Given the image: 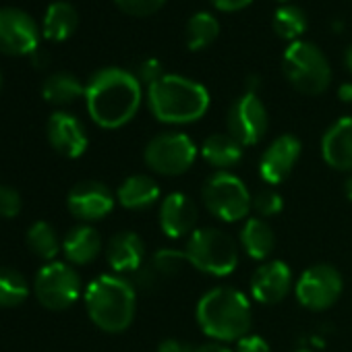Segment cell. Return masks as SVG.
Returning <instances> with one entry per match:
<instances>
[{
  "mask_svg": "<svg viewBox=\"0 0 352 352\" xmlns=\"http://www.w3.org/2000/svg\"><path fill=\"white\" fill-rule=\"evenodd\" d=\"M195 141L181 131H166L147 141L143 149L145 166L162 176H181L189 172L197 160Z\"/></svg>",
  "mask_w": 352,
  "mask_h": 352,
  "instance_id": "cell-8",
  "label": "cell"
},
{
  "mask_svg": "<svg viewBox=\"0 0 352 352\" xmlns=\"http://www.w3.org/2000/svg\"><path fill=\"white\" fill-rule=\"evenodd\" d=\"M272 28H274V32H276V36L280 40H286V42L292 44V42H296L305 34V30H307V17H305V13L298 7L284 5V7H280L274 13Z\"/></svg>",
  "mask_w": 352,
  "mask_h": 352,
  "instance_id": "cell-29",
  "label": "cell"
},
{
  "mask_svg": "<svg viewBox=\"0 0 352 352\" xmlns=\"http://www.w3.org/2000/svg\"><path fill=\"white\" fill-rule=\"evenodd\" d=\"M28 247L32 249V253L44 261H54V257L60 251V241L56 230L48 224V222H36L32 224V228L28 230Z\"/></svg>",
  "mask_w": 352,
  "mask_h": 352,
  "instance_id": "cell-28",
  "label": "cell"
},
{
  "mask_svg": "<svg viewBox=\"0 0 352 352\" xmlns=\"http://www.w3.org/2000/svg\"><path fill=\"white\" fill-rule=\"evenodd\" d=\"M228 135L234 137L243 147L257 145L270 126L267 110L257 91H245L241 98H236L228 110L226 116Z\"/></svg>",
  "mask_w": 352,
  "mask_h": 352,
  "instance_id": "cell-11",
  "label": "cell"
},
{
  "mask_svg": "<svg viewBox=\"0 0 352 352\" xmlns=\"http://www.w3.org/2000/svg\"><path fill=\"white\" fill-rule=\"evenodd\" d=\"M85 309L102 331L120 333L135 319L137 288L118 274H102L85 288Z\"/></svg>",
  "mask_w": 352,
  "mask_h": 352,
  "instance_id": "cell-4",
  "label": "cell"
},
{
  "mask_svg": "<svg viewBox=\"0 0 352 352\" xmlns=\"http://www.w3.org/2000/svg\"><path fill=\"white\" fill-rule=\"evenodd\" d=\"M239 245L251 259L270 261L276 249V234L263 218H247L239 234Z\"/></svg>",
  "mask_w": 352,
  "mask_h": 352,
  "instance_id": "cell-21",
  "label": "cell"
},
{
  "mask_svg": "<svg viewBox=\"0 0 352 352\" xmlns=\"http://www.w3.org/2000/svg\"><path fill=\"white\" fill-rule=\"evenodd\" d=\"M338 98L344 102V104H350L352 102V83H342L338 87Z\"/></svg>",
  "mask_w": 352,
  "mask_h": 352,
  "instance_id": "cell-39",
  "label": "cell"
},
{
  "mask_svg": "<svg viewBox=\"0 0 352 352\" xmlns=\"http://www.w3.org/2000/svg\"><path fill=\"white\" fill-rule=\"evenodd\" d=\"M210 3L218 9V11H224V13H234V11H243L247 9L253 0H210Z\"/></svg>",
  "mask_w": 352,
  "mask_h": 352,
  "instance_id": "cell-37",
  "label": "cell"
},
{
  "mask_svg": "<svg viewBox=\"0 0 352 352\" xmlns=\"http://www.w3.org/2000/svg\"><path fill=\"white\" fill-rule=\"evenodd\" d=\"M302 151V143L296 135L286 133L276 137L259 160V176L267 185H280L292 174Z\"/></svg>",
  "mask_w": 352,
  "mask_h": 352,
  "instance_id": "cell-13",
  "label": "cell"
},
{
  "mask_svg": "<svg viewBox=\"0 0 352 352\" xmlns=\"http://www.w3.org/2000/svg\"><path fill=\"white\" fill-rule=\"evenodd\" d=\"M253 210L257 212L259 218H272L284 210V199L276 189L263 187L253 195Z\"/></svg>",
  "mask_w": 352,
  "mask_h": 352,
  "instance_id": "cell-31",
  "label": "cell"
},
{
  "mask_svg": "<svg viewBox=\"0 0 352 352\" xmlns=\"http://www.w3.org/2000/svg\"><path fill=\"white\" fill-rule=\"evenodd\" d=\"M0 89H3V73H0Z\"/></svg>",
  "mask_w": 352,
  "mask_h": 352,
  "instance_id": "cell-44",
  "label": "cell"
},
{
  "mask_svg": "<svg viewBox=\"0 0 352 352\" xmlns=\"http://www.w3.org/2000/svg\"><path fill=\"white\" fill-rule=\"evenodd\" d=\"M34 292L46 309L65 311L73 307L81 294V276L69 263L50 261L36 274Z\"/></svg>",
  "mask_w": 352,
  "mask_h": 352,
  "instance_id": "cell-9",
  "label": "cell"
},
{
  "mask_svg": "<svg viewBox=\"0 0 352 352\" xmlns=\"http://www.w3.org/2000/svg\"><path fill=\"white\" fill-rule=\"evenodd\" d=\"M344 67L348 73H352V44L344 50Z\"/></svg>",
  "mask_w": 352,
  "mask_h": 352,
  "instance_id": "cell-40",
  "label": "cell"
},
{
  "mask_svg": "<svg viewBox=\"0 0 352 352\" xmlns=\"http://www.w3.org/2000/svg\"><path fill=\"white\" fill-rule=\"evenodd\" d=\"M46 133H48V141H50L52 149L69 160L81 157L89 145L87 131H85L83 122L77 116L63 112V110L54 112L48 118Z\"/></svg>",
  "mask_w": 352,
  "mask_h": 352,
  "instance_id": "cell-17",
  "label": "cell"
},
{
  "mask_svg": "<svg viewBox=\"0 0 352 352\" xmlns=\"http://www.w3.org/2000/svg\"><path fill=\"white\" fill-rule=\"evenodd\" d=\"M294 288L288 263L280 259L263 261L251 276V296L261 305L282 302Z\"/></svg>",
  "mask_w": 352,
  "mask_h": 352,
  "instance_id": "cell-15",
  "label": "cell"
},
{
  "mask_svg": "<svg viewBox=\"0 0 352 352\" xmlns=\"http://www.w3.org/2000/svg\"><path fill=\"white\" fill-rule=\"evenodd\" d=\"M32 56H34V65H36V67H42V65L46 67V58H48L46 54H42V52H38V50H36Z\"/></svg>",
  "mask_w": 352,
  "mask_h": 352,
  "instance_id": "cell-41",
  "label": "cell"
},
{
  "mask_svg": "<svg viewBox=\"0 0 352 352\" xmlns=\"http://www.w3.org/2000/svg\"><path fill=\"white\" fill-rule=\"evenodd\" d=\"M116 201L124 210H147L160 201V185L147 174H131L118 187Z\"/></svg>",
  "mask_w": 352,
  "mask_h": 352,
  "instance_id": "cell-22",
  "label": "cell"
},
{
  "mask_svg": "<svg viewBox=\"0 0 352 352\" xmlns=\"http://www.w3.org/2000/svg\"><path fill=\"white\" fill-rule=\"evenodd\" d=\"M282 71L288 83L305 96H319L331 83V67L311 42L296 40L288 44L282 56Z\"/></svg>",
  "mask_w": 352,
  "mask_h": 352,
  "instance_id": "cell-6",
  "label": "cell"
},
{
  "mask_svg": "<svg viewBox=\"0 0 352 352\" xmlns=\"http://www.w3.org/2000/svg\"><path fill=\"white\" fill-rule=\"evenodd\" d=\"M195 352H232L226 344H222V342H206V344H199V346H195Z\"/></svg>",
  "mask_w": 352,
  "mask_h": 352,
  "instance_id": "cell-38",
  "label": "cell"
},
{
  "mask_svg": "<svg viewBox=\"0 0 352 352\" xmlns=\"http://www.w3.org/2000/svg\"><path fill=\"white\" fill-rule=\"evenodd\" d=\"M296 352H311L309 348H300V350H296Z\"/></svg>",
  "mask_w": 352,
  "mask_h": 352,
  "instance_id": "cell-43",
  "label": "cell"
},
{
  "mask_svg": "<svg viewBox=\"0 0 352 352\" xmlns=\"http://www.w3.org/2000/svg\"><path fill=\"white\" fill-rule=\"evenodd\" d=\"M40 30L36 21L21 9H0V54L28 56L38 50Z\"/></svg>",
  "mask_w": 352,
  "mask_h": 352,
  "instance_id": "cell-12",
  "label": "cell"
},
{
  "mask_svg": "<svg viewBox=\"0 0 352 352\" xmlns=\"http://www.w3.org/2000/svg\"><path fill=\"white\" fill-rule=\"evenodd\" d=\"M278 3H288V0H278Z\"/></svg>",
  "mask_w": 352,
  "mask_h": 352,
  "instance_id": "cell-45",
  "label": "cell"
},
{
  "mask_svg": "<svg viewBox=\"0 0 352 352\" xmlns=\"http://www.w3.org/2000/svg\"><path fill=\"white\" fill-rule=\"evenodd\" d=\"M30 296V284L25 276L13 267L0 265V307H19Z\"/></svg>",
  "mask_w": 352,
  "mask_h": 352,
  "instance_id": "cell-27",
  "label": "cell"
},
{
  "mask_svg": "<svg viewBox=\"0 0 352 352\" xmlns=\"http://www.w3.org/2000/svg\"><path fill=\"white\" fill-rule=\"evenodd\" d=\"M79 28V13L67 0L52 3L44 15V36L50 42L69 40Z\"/></svg>",
  "mask_w": 352,
  "mask_h": 352,
  "instance_id": "cell-24",
  "label": "cell"
},
{
  "mask_svg": "<svg viewBox=\"0 0 352 352\" xmlns=\"http://www.w3.org/2000/svg\"><path fill=\"white\" fill-rule=\"evenodd\" d=\"M114 3L131 17H151L166 5V0H114Z\"/></svg>",
  "mask_w": 352,
  "mask_h": 352,
  "instance_id": "cell-32",
  "label": "cell"
},
{
  "mask_svg": "<svg viewBox=\"0 0 352 352\" xmlns=\"http://www.w3.org/2000/svg\"><path fill=\"white\" fill-rule=\"evenodd\" d=\"M63 253L73 265H87L102 253V239L94 226L81 224L69 230L63 241Z\"/></svg>",
  "mask_w": 352,
  "mask_h": 352,
  "instance_id": "cell-20",
  "label": "cell"
},
{
  "mask_svg": "<svg viewBox=\"0 0 352 352\" xmlns=\"http://www.w3.org/2000/svg\"><path fill=\"white\" fill-rule=\"evenodd\" d=\"M183 251L191 267L214 278H226L239 265V243L220 228H197Z\"/></svg>",
  "mask_w": 352,
  "mask_h": 352,
  "instance_id": "cell-5",
  "label": "cell"
},
{
  "mask_svg": "<svg viewBox=\"0 0 352 352\" xmlns=\"http://www.w3.org/2000/svg\"><path fill=\"white\" fill-rule=\"evenodd\" d=\"M344 290L342 274L329 263L307 267L294 282L296 300L309 311H325L338 302Z\"/></svg>",
  "mask_w": 352,
  "mask_h": 352,
  "instance_id": "cell-10",
  "label": "cell"
},
{
  "mask_svg": "<svg viewBox=\"0 0 352 352\" xmlns=\"http://www.w3.org/2000/svg\"><path fill=\"white\" fill-rule=\"evenodd\" d=\"M210 91L199 81L183 75L166 73L147 87V104L151 114L166 124H189L206 116L210 108Z\"/></svg>",
  "mask_w": 352,
  "mask_h": 352,
  "instance_id": "cell-3",
  "label": "cell"
},
{
  "mask_svg": "<svg viewBox=\"0 0 352 352\" xmlns=\"http://www.w3.org/2000/svg\"><path fill=\"white\" fill-rule=\"evenodd\" d=\"M234 352H272L267 340H263L261 336L255 333H247L245 338H241L236 342V350Z\"/></svg>",
  "mask_w": 352,
  "mask_h": 352,
  "instance_id": "cell-35",
  "label": "cell"
},
{
  "mask_svg": "<svg viewBox=\"0 0 352 352\" xmlns=\"http://www.w3.org/2000/svg\"><path fill=\"white\" fill-rule=\"evenodd\" d=\"M197 204L185 193L174 191L160 204V228L168 239L191 236L197 230Z\"/></svg>",
  "mask_w": 352,
  "mask_h": 352,
  "instance_id": "cell-16",
  "label": "cell"
},
{
  "mask_svg": "<svg viewBox=\"0 0 352 352\" xmlns=\"http://www.w3.org/2000/svg\"><path fill=\"white\" fill-rule=\"evenodd\" d=\"M143 89L135 73L118 67L98 71L85 85V104L91 120L102 129H120L135 118Z\"/></svg>",
  "mask_w": 352,
  "mask_h": 352,
  "instance_id": "cell-1",
  "label": "cell"
},
{
  "mask_svg": "<svg viewBox=\"0 0 352 352\" xmlns=\"http://www.w3.org/2000/svg\"><path fill=\"white\" fill-rule=\"evenodd\" d=\"M149 265H151V267L157 272V276L164 280V278H174L176 274H181V270H183L185 265H189V261H187L185 251H179V249H160V251L151 257Z\"/></svg>",
  "mask_w": 352,
  "mask_h": 352,
  "instance_id": "cell-30",
  "label": "cell"
},
{
  "mask_svg": "<svg viewBox=\"0 0 352 352\" xmlns=\"http://www.w3.org/2000/svg\"><path fill=\"white\" fill-rule=\"evenodd\" d=\"M42 96L54 106H67L79 98H85V85L71 73H54L44 81Z\"/></svg>",
  "mask_w": 352,
  "mask_h": 352,
  "instance_id": "cell-25",
  "label": "cell"
},
{
  "mask_svg": "<svg viewBox=\"0 0 352 352\" xmlns=\"http://www.w3.org/2000/svg\"><path fill=\"white\" fill-rule=\"evenodd\" d=\"M106 259L118 276L135 274L145 265V243L137 232H118L106 245Z\"/></svg>",
  "mask_w": 352,
  "mask_h": 352,
  "instance_id": "cell-19",
  "label": "cell"
},
{
  "mask_svg": "<svg viewBox=\"0 0 352 352\" xmlns=\"http://www.w3.org/2000/svg\"><path fill=\"white\" fill-rule=\"evenodd\" d=\"M323 162L340 172H352V116L338 118L321 137Z\"/></svg>",
  "mask_w": 352,
  "mask_h": 352,
  "instance_id": "cell-18",
  "label": "cell"
},
{
  "mask_svg": "<svg viewBox=\"0 0 352 352\" xmlns=\"http://www.w3.org/2000/svg\"><path fill=\"white\" fill-rule=\"evenodd\" d=\"M157 352H195V346L183 340H176V338H168L162 340L157 346Z\"/></svg>",
  "mask_w": 352,
  "mask_h": 352,
  "instance_id": "cell-36",
  "label": "cell"
},
{
  "mask_svg": "<svg viewBox=\"0 0 352 352\" xmlns=\"http://www.w3.org/2000/svg\"><path fill=\"white\" fill-rule=\"evenodd\" d=\"M116 197L100 181H81L67 195L69 212L83 222H96L106 218L114 210Z\"/></svg>",
  "mask_w": 352,
  "mask_h": 352,
  "instance_id": "cell-14",
  "label": "cell"
},
{
  "mask_svg": "<svg viewBox=\"0 0 352 352\" xmlns=\"http://www.w3.org/2000/svg\"><path fill=\"white\" fill-rule=\"evenodd\" d=\"M21 195L11 189V187H5L0 185V216L3 218H17L21 214Z\"/></svg>",
  "mask_w": 352,
  "mask_h": 352,
  "instance_id": "cell-33",
  "label": "cell"
},
{
  "mask_svg": "<svg viewBox=\"0 0 352 352\" xmlns=\"http://www.w3.org/2000/svg\"><path fill=\"white\" fill-rule=\"evenodd\" d=\"M243 149L245 147L228 133H214L204 141L201 157L218 170H228L243 160Z\"/></svg>",
  "mask_w": 352,
  "mask_h": 352,
  "instance_id": "cell-23",
  "label": "cell"
},
{
  "mask_svg": "<svg viewBox=\"0 0 352 352\" xmlns=\"http://www.w3.org/2000/svg\"><path fill=\"white\" fill-rule=\"evenodd\" d=\"M344 195L352 201V172H350V176H348L346 183H344Z\"/></svg>",
  "mask_w": 352,
  "mask_h": 352,
  "instance_id": "cell-42",
  "label": "cell"
},
{
  "mask_svg": "<svg viewBox=\"0 0 352 352\" xmlns=\"http://www.w3.org/2000/svg\"><path fill=\"white\" fill-rule=\"evenodd\" d=\"M201 199L206 210L222 222H241L253 208V197L247 185L228 170L214 172L204 185Z\"/></svg>",
  "mask_w": 352,
  "mask_h": 352,
  "instance_id": "cell-7",
  "label": "cell"
},
{
  "mask_svg": "<svg viewBox=\"0 0 352 352\" xmlns=\"http://www.w3.org/2000/svg\"><path fill=\"white\" fill-rule=\"evenodd\" d=\"M218 36H220V23L212 13L199 11L189 17L187 28H185V42L191 52L206 50L208 46L216 42Z\"/></svg>",
  "mask_w": 352,
  "mask_h": 352,
  "instance_id": "cell-26",
  "label": "cell"
},
{
  "mask_svg": "<svg viewBox=\"0 0 352 352\" xmlns=\"http://www.w3.org/2000/svg\"><path fill=\"white\" fill-rule=\"evenodd\" d=\"M195 317L201 331L214 342H239L251 331L253 309L245 292L232 286H216L208 290L197 307Z\"/></svg>",
  "mask_w": 352,
  "mask_h": 352,
  "instance_id": "cell-2",
  "label": "cell"
},
{
  "mask_svg": "<svg viewBox=\"0 0 352 352\" xmlns=\"http://www.w3.org/2000/svg\"><path fill=\"white\" fill-rule=\"evenodd\" d=\"M166 73H164V67H162V63L157 60V58H145V60H141L139 65H137V71H135V77L139 79V83L143 85H151V83H155L157 79H162Z\"/></svg>",
  "mask_w": 352,
  "mask_h": 352,
  "instance_id": "cell-34",
  "label": "cell"
}]
</instances>
